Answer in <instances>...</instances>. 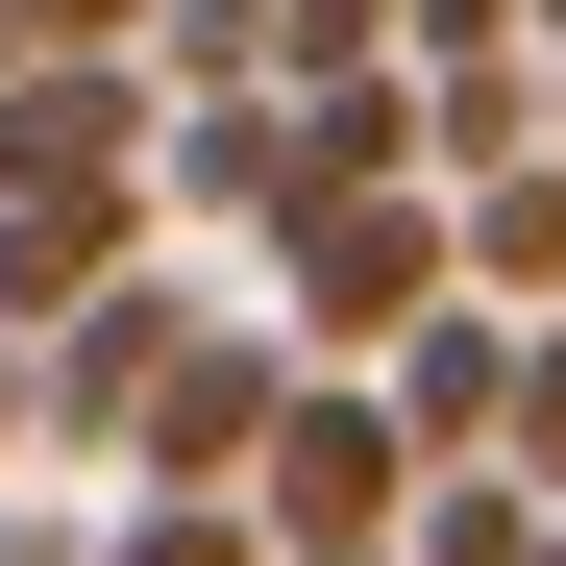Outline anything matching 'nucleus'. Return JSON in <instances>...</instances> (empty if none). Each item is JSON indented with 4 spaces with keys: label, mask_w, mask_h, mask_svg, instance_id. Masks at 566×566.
<instances>
[{
    "label": "nucleus",
    "mask_w": 566,
    "mask_h": 566,
    "mask_svg": "<svg viewBox=\"0 0 566 566\" xmlns=\"http://www.w3.org/2000/svg\"><path fill=\"white\" fill-rule=\"evenodd\" d=\"M419 419L369 395V369H296V419H271V468H247V517H271V566H395L419 542Z\"/></svg>",
    "instance_id": "obj_1"
},
{
    "label": "nucleus",
    "mask_w": 566,
    "mask_h": 566,
    "mask_svg": "<svg viewBox=\"0 0 566 566\" xmlns=\"http://www.w3.org/2000/svg\"><path fill=\"white\" fill-rule=\"evenodd\" d=\"M443 296H468V198H321L296 247H271V321H296V369H395Z\"/></svg>",
    "instance_id": "obj_2"
},
{
    "label": "nucleus",
    "mask_w": 566,
    "mask_h": 566,
    "mask_svg": "<svg viewBox=\"0 0 566 566\" xmlns=\"http://www.w3.org/2000/svg\"><path fill=\"white\" fill-rule=\"evenodd\" d=\"M271 419H296V321H198V345H172V395L124 419V493H247Z\"/></svg>",
    "instance_id": "obj_3"
},
{
    "label": "nucleus",
    "mask_w": 566,
    "mask_h": 566,
    "mask_svg": "<svg viewBox=\"0 0 566 566\" xmlns=\"http://www.w3.org/2000/svg\"><path fill=\"white\" fill-rule=\"evenodd\" d=\"M148 222H247V247H296V99H172Z\"/></svg>",
    "instance_id": "obj_4"
},
{
    "label": "nucleus",
    "mask_w": 566,
    "mask_h": 566,
    "mask_svg": "<svg viewBox=\"0 0 566 566\" xmlns=\"http://www.w3.org/2000/svg\"><path fill=\"white\" fill-rule=\"evenodd\" d=\"M148 271V198H0V345H74Z\"/></svg>",
    "instance_id": "obj_5"
},
{
    "label": "nucleus",
    "mask_w": 566,
    "mask_h": 566,
    "mask_svg": "<svg viewBox=\"0 0 566 566\" xmlns=\"http://www.w3.org/2000/svg\"><path fill=\"white\" fill-rule=\"evenodd\" d=\"M172 345H198V296H172V271H124V296L50 345V443H74V468H124V419L172 395Z\"/></svg>",
    "instance_id": "obj_6"
},
{
    "label": "nucleus",
    "mask_w": 566,
    "mask_h": 566,
    "mask_svg": "<svg viewBox=\"0 0 566 566\" xmlns=\"http://www.w3.org/2000/svg\"><path fill=\"white\" fill-rule=\"evenodd\" d=\"M369 395L419 419V468H493V443H517V321H493V296H443L395 369H369Z\"/></svg>",
    "instance_id": "obj_7"
},
{
    "label": "nucleus",
    "mask_w": 566,
    "mask_h": 566,
    "mask_svg": "<svg viewBox=\"0 0 566 566\" xmlns=\"http://www.w3.org/2000/svg\"><path fill=\"white\" fill-rule=\"evenodd\" d=\"M468 296H493V321H566V148L542 172H468Z\"/></svg>",
    "instance_id": "obj_8"
},
{
    "label": "nucleus",
    "mask_w": 566,
    "mask_h": 566,
    "mask_svg": "<svg viewBox=\"0 0 566 566\" xmlns=\"http://www.w3.org/2000/svg\"><path fill=\"white\" fill-rule=\"evenodd\" d=\"M419 148H443V198H468V172H542V50H468V74H419Z\"/></svg>",
    "instance_id": "obj_9"
},
{
    "label": "nucleus",
    "mask_w": 566,
    "mask_h": 566,
    "mask_svg": "<svg viewBox=\"0 0 566 566\" xmlns=\"http://www.w3.org/2000/svg\"><path fill=\"white\" fill-rule=\"evenodd\" d=\"M395 566H566V493H517V468H443Z\"/></svg>",
    "instance_id": "obj_10"
},
{
    "label": "nucleus",
    "mask_w": 566,
    "mask_h": 566,
    "mask_svg": "<svg viewBox=\"0 0 566 566\" xmlns=\"http://www.w3.org/2000/svg\"><path fill=\"white\" fill-rule=\"evenodd\" d=\"M172 99H296V0H172Z\"/></svg>",
    "instance_id": "obj_11"
},
{
    "label": "nucleus",
    "mask_w": 566,
    "mask_h": 566,
    "mask_svg": "<svg viewBox=\"0 0 566 566\" xmlns=\"http://www.w3.org/2000/svg\"><path fill=\"white\" fill-rule=\"evenodd\" d=\"M99 566H271V517H247V493H124Z\"/></svg>",
    "instance_id": "obj_12"
},
{
    "label": "nucleus",
    "mask_w": 566,
    "mask_h": 566,
    "mask_svg": "<svg viewBox=\"0 0 566 566\" xmlns=\"http://www.w3.org/2000/svg\"><path fill=\"white\" fill-rule=\"evenodd\" d=\"M493 468H517V493H566V321H517V443H493Z\"/></svg>",
    "instance_id": "obj_13"
},
{
    "label": "nucleus",
    "mask_w": 566,
    "mask_h": 566,
    "mask_svg": "<svg viewBox=\"0 0 566 566\" xmlns=\"http://www.w3.org/2000/svg\"><path fill=\"white\" fill-rule=\"evenodd\" d=\"M419 25V74H468V50H542V0H395Z\"/></svg>",
    "instance_id": "obj_14"
},
{
    "label": "nucleus",
    "mask_w": 566,
    "mask_h": 566,
    "mask_svg": "<svg viewBox=\"0 0 566 566\" xmlns=\"http://www.w3.org/2000/svg\"><path fill=\"white\" fill-rule=\"evenodd\" d=\"M50 50H172V0H25Z\"/></svg>",
    "instance_id": "obj_15"
},
{
    "label": "nucleus",
    "mask_w": 566,
    "mask_h": 566,
    "mask_svg": "<svg viewBox=\"0 0 566 566\" xmlns=\"http://www.w3.org/2000/svg\"><path fill=\"white\" fill-rule=\"evenodd\" d=\"M50 443V345H0V468H25Z\"/></svg>",
    "instance_id": "obj_16"
},
{
    "label": "nucleus",
    "mask_w": 566,
    "mask_h": 566,
    "mask_svg": "<svg viewBox=\"0 0 566 566\" xmlns=\"http://www.w3.org/2000/svg\"><path fill=\"white\" fill-rule=\"evenodd\" d=\"M0 74H50V25H25V0H0Z\"/></svg>",
    "instance_id": "obj_17"
},
{
    "label": "nucleus",
    "mask_w": 566,
    "mask_h": 566,
    "mask_svg": "<svg viewBox=\"0 0 566 566\" xmlns=\"http://www.w3.org/2000/svg\"><path fill=\"white\" fill-rule=\"evenodd\" d=\"M542 148H566V50H542Z\"/></svg>",
    "instance_id": "obj_18"
},
{
    "label": "nucleus",
    "mask_w": 566,
    "mask_h": 566,
    "mask_svg": "<svg viewBox=\"0 0 566 566\" xmlns=\"http://www.w3.org/2000/svg\"><path fill=\"white\" fill-rule=\"evenodd\" d=\"M542 50H566V0H542Z\"/></svg>",
    "instance_id": "obj_19"
}]
</instances>
